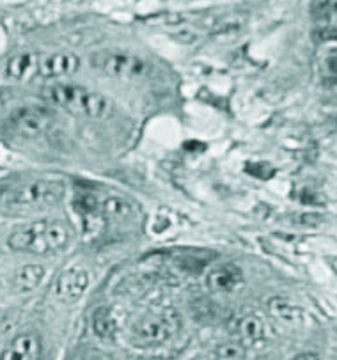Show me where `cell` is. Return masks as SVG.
I'll list each match as a JSON object with an SVG mask.
<instances>
[{
  "mask_svg": "<svg viewBox=\"0 0 337 360\" xmlns=\"http://www.w3.org/2000/svg\"><path fill=\"white\" fill-rule=\"evenodd\" d=\"M323 220L325 219H323L322 215H318V213H304V215H298L297 219H295V222H297L298 226L316 227V226H319Z\"/></svg>",
  "mask_w": 337,
  "mask_h": 360,
  "instance_id": "d6986e66",
  "label": "cell"
},
{
  "mask_svg": "<svg viewBox=\"0 0 337 360\" xmlns=\"http://www.w3.org/2000/svg\"><path fill=\"white\" fill-rule=\"evenodd\" d=\"M53 121V114L46 108H39V107H25V108H18L15 114L11 115L9 119V124H11L13 130L16 131L18 135L27 139H36L41 137V135H45L46 131L52 128Z\"/></svg>",
  "mask_w": 337,
  "mask_h": 360,
  "instance_id": "8992f818",
  "label": "cell"
},
{
  "mask_svg": "<svg viewBox=\"0 0 337 360\" xmlns=\"http://www.w3.org/2000/svg\"><path fill=\"white\" fill-rule=\"evenodd\" d=\"M64 195V186L59 181L50 179H34L16 186L6 195L4 202L11 208L39 210L57 205Z\"/></svg>",
  "mask_w": 337,
  "mask_h": 360,
  "instance_id": "5b68a950",
  "label": "cell"
},
{
  "mask_svg": "<svg viewBox=\"0 0 337 360\" xmlns=\"http://www.w3.org/2000/svg\"><path fill=\"white\" fill-rule=\"evenodd\" d=\"M100 212L112 220H132L137 215V206L121 195H108L100 201Z\"/></svg>",
  "mask_w": 337,
  "mask_h": 360,
  "instance_id": "4fadbf2b",
  "label": "cell"
},
{
  "mask_svg": "<svg viewBox=\"0 0 337 360\" xmlns=\"http://www.w3.org/2000/svg\"><path fill=\"white\" fill-rule=\"evenodd\" d=\"M43 98L53 107H59L80 117L105 119L112 112L110 101L103 94L94 93L77 84H53L43 89Z\"/></svg>",
  "mask_w": 337,
  "mask_h": 360,
  "instance_id": "7a4b0ae2",
  "label": "cell"
},
{
  "mask_svg": "<svg viewBox=\"0 0 337 360\" xmlns=\"http://www.w3.org/2000/svg\"><path fill=\"white\" fill-rule=\"evenodd\" d=\"M9 98H11V91L0 89V107H4V105L8 103Z\"/></svg>",
  "mask_w": 337,
  "mask_h": 360,
  "instance_id": "7402d4cb",
  "label": "cell"
},
{
  "mask_svg": "<svg viewBox=\"0 0 337 360\" xmlns=\"http://www.w3.org/2000/svg\"><path fill=\"white\" fill-rule=\"evenodd\" d=\"M93 330L101 339H114L117 334V321L110 309L101 307L93 314Z\"/></svg>",
  "mask_w": 337,
  "mask_h": 360,
  "instance_id": "2e32d148",
  "label": "cell"
},
{
  "mask_svg": "<svg viewBox=\"0 0 337 360\" xmlns=\"http://www.w3.org/2000/svg\"><path fill=\"white\" fill-rule=\"evenodd\" d=\"M314 13L322 18H337V0H316Z\"/></svg>",
  "mask_w": 337,
  "mask_h": 360,
  "instance_id": "ac0fdd59",
  "label": "cell"
},
{
  "mask_svg": "<svg viewBox=\"0 0 337 360\" xmlns=\"http://www.w3.org/2000/svg\"><path fill=\"white\" fill-rule=\"evenodd\" d=\"M46 270L41 264H23L20 270H16L15 277H13V284L15 290L20 293H29L34 291L45 278Z\"/></svg>",
  "mask_w": 337,
  "mask_h": 360,
  "instance_id": "5bb4252c",
  "label": "cell"
},
{
  "mask_svg": "<svg viewBox=\"0 0 337 360\" xmlns=\"http://www.w3.org/2000/svg\"><path fill=\"white\" fill-rule=\"evenodd\" d=\"M43 355V342L34 332L20 334L4 348L0 360H39Z\"/></svg>",
  "mask_w": 337,
  "mask_h": 360,
  "instance_id": "ba28073f",
  "label": "cell"
},
{
  "mask_svg": "<svg viewBox=\"0 0 337 360\" xmlns=\"http://www.w3.org/2000/svg\"><path fill=\"white\" fill-rule=\"evenodd\" d=\"M39 56L32 52H23L18 56L11 57L6 66V73L13 80H27V78L32 77L34 73H37L39 70Z\"/></svg>",
  "mask_w": 337,
  "mask_h": 360,
  "instance_id": "7c38bea8",
  "label": "cell"
},
{
  "mask_svg": "<svg viewBox=\"0 0 337 360\" xmlns=\"http://www.w3.org/2000/svg\"><path fill=\"white\" fill-rule=\"evenodd\" d=\"M217 360H247V352L241 342H227L217 348L215 352Z\"/></svg>",
  "mask_w": 337,
  "mask_h": 360,
  "instance_id": "e0dca14e",
  "label": "cell"
},
{
  "mask_svg": "<svg viewBox=\"0 0 337 360\" xmlns=\"http://www.w3.org/2000/svg\"><path fill=\"white\" fill-rule=\"evenodd\" d=\"M182 330V319L174 311L153 312L134 325L130 341L137 348H155L174 339Z\"/></svg>",
  "mask_w": 337,
  "mask_h": 360,
  "instance_id": "277c9868",
  "label": "cell"
},
{
  "mask_svg": "<svg viewBox=\"0 0 337 360\" xmlns=\"http://www.w3.org/2000/svg\"><path fill=\"white\" fill-rule=\"evenodd\" d=\"M231 332L238 339V342H241L243 346L260 345L267 339L268 334L265 321L256 314H247L234 319L231 323Z\"/></svg>",
  "mask_w": 337,
  "mask_h": 360,
  "instance_id": "30bf717a",
  "label": "cell"
},
{
  "mask_svg": "<svg viewBox=\"0 0 337 360\" xmlns=\"http://www.w3.org/2000/svg\"><path fill=\"white\" fill-rule=\"evenodd\" d=\"M326 66H329V70L332 71V73L337 75V52L332 53V56L329 57V60H326Z\"/></svg>",
  "mask_w": 337,
  "mask_h": 360,
  "instance_id": "44dd1931",
  "label": "cell"
},
{
  "mask_svg": "<svg viewBox=\"0 0 337 360\" xmlns=\"http://www.w3.org/2000/svg\"><path fill=\"white\" fill-rule=\"evenodd\" d=\"M268 311L279 321L284 323H298L302 319V309L291 300L282 297H275L268 302Z\"/></svg>",
  "mask_w": 337,
  "mask_h": 360,
  "instance_id": "9a60e30c",
  "label": "cell"
},
{
  "mask_svg": "<svg viewBox=\"0 0 337 360\" xmlns=\"http://www.w3.org/2000/svg\"><path fill=\"white\" fill-rule=\"evenodd\" d=\"M243 284V271L236 264H222L213 268L206 277L208 290L213 293H233Z\"/></svg>",
  "mask_w": 337,
  "mask_h": 360,
  "instance_id": "9c48e42d",
  "label": "cell"
},
{
  "mask_svg": "<svg viewBox=\"0 0 337 360\" xmlns=\"http://www.w3.org/2000/svg\"><path fill=\"white\" fill-rule=\"evenodd\" d=\"M291 360H318V355H316V353H300V355H297L295 356V359H291Z\"/></svg>",
  "mask_w": 337,
  "mask_h": 360,
  "instance_id": "603a6c76",
  "label": "cell"
},
{
  "mask_svg": "<svg viewBox=\"0 0 337 360\" xmlns=\"http://www.w3.org/2000/svg\"><path fill=\"white\" fill-rule=\"evenodd\" d=\"M73 231L64 220H37L9 236V249L16 252L49 256L57 254L70 243Z\"/></svg>",
  "mask_w": 337,
  "mask_h": 360,
  "instance_id": "6da1fadb",
  "label": "cell"
},
{
  "mask_svg": "<svg viewBox=\"0 0 337 360\" xmlns=\"http://www.w3.org/2000/svg\"><path fill=\"white\" fill-rule=\"evenodd\" d=\"M91 286V274L84 268H71L61 274L53 284V297L66 304L80 300Z\"/></svg>",
  "mask_w": 337,
  "mask_h": 360,
  "instance_id": "52a82bcc",
  "label": "cell"
},
{
  "mask_svg": "<svg viewBox=\"0 0 337 360\" xmlns=\"http://www.w3.org/2000/svg\"><path fill=\"white\" fill-rule=\"evenodd\" d=\"M78 360H110L107 355H103V353H86V355H82Z\"/></svg>",
  "mask_w": 337,
  "mask_h": 360,
  "instance_id": "ffe728a7",
  "label": "cell"
},
{
  "mask_svg": "<svg viewBox=\"0 0 337 360\" xmlns=\"http://www.w3.org/2000/svg\"><path fill=\"white\" fill-rule=\"evenodd\" d=\"M78 68H80V59L75 53H52L39 60L37 73L43 78H61L77 73Z\"/></svg>",
  "mask_w": 337,
  "mask_h": 360,
  "instance_id": "8fae6325",
  "label": "cell"
},
{
  "mask_svg": "<svg viewBox=\"0 0 337 360\" xmlns=\"http://www.w3.org/2000/svg\"><path fill=\"white\" fill-rule=\"evenodd\" d=\"M91 66L105 77L122 82H139L151 75V64L148 60L126 50H101L93 53Z\"/></svg>",
  "mask_w": 337,
  "mask_h": 360,
  "instance_id": "3957f363",
  "label": "cell"
}]
</instances>
